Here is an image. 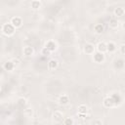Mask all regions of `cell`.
<instances>
[{
	"label": "cell",
	"mask_w": 125,
	"mask_h": 125,
	"mask_svg": "<svg viewBox=\"0 0 125 125\" xmlns=\"http://www.w3.org/2000/svg\"><path fill=\"white\" fill-rule=\"evenodd\" d=\"M2 33L6 36H12L14 33H15V30H16V27L11 23V22H6L2 25Z\"/></svg>",
	"instance_id": "cell-1"
},
{
	"label": "cell",
	"mask_w": 125,
	"mask_h": 125,
	"mask_svg": "<svg viewBox=\"0 0 125 125\" xmlns=\"http://www.w3.org/2000/svg\"><path fill=\"white\" fill-rule=\"evenodd\" d=\"M104 53H101V52H99V51H97V52H95L94 54H93V61L95 62H97V63H102V62H104Z\"/></svg>",
	"instance_id": "cell-2"
},
{
	"label": "cell",
	"mask_w": 125,
	"mask_h": 125,
	"mask_svg": "<svg viewBox=\"0 0 125 125\" xmlns=\"http://www.w3.org/2000/svg\"><path fill=\"white\" fill-rule=\"evenodd\" d=\"M52 117H53V120H54L56 123H61V122L63 121V113H62V111H60V110L54 111Z\"/></svg>",
	"instance_id": "cell-3"
},
{
	"label": "cell",
	"mask_w": 125,
	"mask_h": 125,
	"mask_svg": "<svg viewBox=\"0 0 125 125\" xmlns=\"http://www.w3.org/2000/svg\"><path fill=\"white\" fill-rule=\"evenodd\" d=\"M83 50H84V53L86 55H93L96 52V47L92 43H86Z\"/></svg>",
	"instance_id": "cell-4"
},
{
	"label": "cell",
	"mask_w": 125,
	"mask_h": 125,
	"mask_svg": "<svg viewBox=\"0 0 125 125\" xmlns=\"http://www.w3.org/2000/svg\"><path fill=\"white\" fill-rule=\"evenodd\" d=\"M10 22H11L16 28H19V27H21V26L22 25V20H21V18L17 17V16L12 17L11 20H10Z\"/></svg>",
	"instance_id": "cell-5"
},
{
	"label": "cell",
	"mask_w": 125,
	"mask_h": 125,
	"mask_svg": "<svg viewBox=\"0 0 125 125\" xmlns=\"http://www.w3.org/2000/svg\"><path fill=\"white\" fill-rule=\"evenodd\" d=\"M103 104H104V107L109 108V107L114 106V105H115V103H114L112 97H106V98L104 99V101H103Z\"/></svg>",
	"instance_id": "cell-6"
},
{
	"label": "cell",
	"mask_w": 125,
	"mask_h": 125,
	"mask_svg": "<svg viewBox=\"0 0 125 125\" xmlns=\"http://www.w3.org/2000/svg\"><path fill=\"white\" fill-rule=\"evenodd\" d=\"M96 50L101 52V53H104L105 54L107 52V46H106V43L105 42H99L98 45L96 46Z\"/></svg>",
	"instance_id": "cell-7"
},
{
	"label": "cell",
	"mask_w": 125,
	"mask_h": 125,
	"mask_svg": "<svg viewBox=\"0 0 125 125\" xmlns=\"http://www.w3.org/2000/svg\"><path fill=\"white\" fill-rule=\"evenodd\" d=\"M22 53L25 57H32L34 55V49L30 46H25L22 50Z\"/></svg>",
	"instance_id": "cell-8"
},
{
	"label": "cell",
	"mask_w": 125,
	"mask_h": 125,
	"mask_svg": "<svg viewBox=\"0 0 125 125\" xmlns=\"http://www.w3.org/2000/svg\"><path fill=\"white\" fill-rule=\"evenodd\" d=\"M68 103H69V97L67 95L63 94V95L60 96V98H59V104L61 105H66Z\"/></svg>",
	"instance_id": "cell-9"
},
{
	"label": "cell",
	"mask_w": 125,
	"mask_h": 125,
	"mask_svg": "<svg viewBox=\"0 0 125 125\" xmlns=\"http://www.w3.org/2000/svg\"><path fill=\"white\" fill-rule=\"evenodd\" d=\"M15 67H16V65H15V63L13 62V61H7V62H4V64H3V68H4L5 70H8V71L13 70Z\"/></svg>",
	"instance_id": "cell-10"
},
{
	"label": "cell",
	"mask_w": 125,
	"mask_h": 125,
	"mask_svg": "<svg viewBox=\"0 0 125 125\" xmlns=\"http://www.w3.org/2000/svg\"><path fill=\"white\" fill-rule=\"evenodd\" d=\"M58 65H59V62H58L57 60H55V59H51V60L48 62V68H49L50 70L56 69V68L58 67Z\"/></svg>",
	"instance_id": "cell-11"
},
{
	"label": "cell",
	"mask_w": 125,
	"mask_h": 125,
	"mask_svg": "<svg viewBox=\"0 0 125 125\" xmlns=\"http://www.w3.org/2000/svg\"><path fill=\"white\" fill-rule=\"evenodd\" d=\"M113 14H114L115 17H122V16H124V14H125V10H124L122 7H117V8L114 9Z\"/></svg>",
	"instance_id": "cell-12"
},
{
	"label": "cell",
	"mask_w": 125,
	"mask_h": 125,
	"mask_svg": "<svg viewBox=\"0 0 125 125\" xmlns=\"http://www.w3.org/2000/svg\"><path fill=\"white\" fill-rule=\"evenodd\" d=\"M106 46H107V53H113L116 51V45L114 42L109 41L108 43H106Z\"/></svg>",
	"instance_id": "cell-13"
},
{
	"label": "cell",
	"mask_w": 125,
	"mask_h": 125,
	"mask_svg": "<svg viewBox=\"0 0 125 125\" xmlns=\"http://www.w3.org/2000/svg\"><path fill=\"white\" fill-rule=\"evenodd\" d=\"M108 26H109L110 28H112V29L117 28V27H118V21H117L115 18L110 19L109 21H108Z\"/></svg>",
	"instance_id": "cell-14"
},
{
	"label": "cell",
	"mask_w": 125,
	"mask_h": 125,
	"mask_svg": "<svg viewBox=\"0 0 125 125\" xmlns=\"http://www.w3.org/2000/svg\"><path fill=\"white\" fill-rule=\"evenodd\" d=\"M45 47L48 48L51 52H54V51L57 49V45H56V43H55L54 41H48V42L45 44Z\"/></svg>",
	"instance_id": "cell-15"
},
{
	"label": "cell",
	"mask_w": 125,
	"mask_h": 125,
	"mask_svg": "<svg viewBox=\"0 0 125 125\" xmlns=\"http://www.w3.org/2000/svg\"><path fill=\"white\" fill-rule=\"evenodd\" d=\"M94 30H95V32H96L97 34H101V33L104 32V25H103L102 23H97V24L94 26Z\"/></svg>",
	"instance_id": "cell-16"
},
{
	"label": "cell",
	"mask_w": 125,
	"mask_h": 125,
	"mask_svg": "<svg viewBox=\"0 0 125 125\" xmlns=\"http://www.w3.org/2000/svg\"><path fill=\"white\" fill-rule=\"evenodd\" d=\"M30 6H31V8H32L33 10H39V9L41 8V2H40V1L32 0Z\"/></svg>",
	"instance_id": "cell-17"
},
{
	"label": "cell",
	"mask_w": 125,
	"mask_h": 125,
	"mask_svg": "<svg viewBox=\"0 0 125 125\" xmlns=\"http://www.w3.org/2000/svg\"><path fill=\"white\" fill-rule=\"evenodd\" d=\"M88 112V106L86 104H80L78 106V113H85L87 114Z\"/></svg>",
	"instance_id": "cell-18"
},
{
	"label": "cell",
	"mask_w": 125,
	"mask_h": 125,
	"mask_svg": "<svg viewBox=\"0 0 125 125\" xmlns=\"http://www.w3.org/2000/svg\"><path fill=\"white\" fill-rule=\"evenodd\" d=\"M23 114H24L26 117H31V116L33 115V111H32V109H30V108H26V109L23 110Z\"/></svg>",
	"instance_id": "cell-19"
},
{
	"label": "cell",
	"mask_w": 125,
	"mask_h": 125,
	"mask_svg": "<svg viewBox=\"0 0 125 125\" xmlns=\"http://www.w3.org/2000/svg\"><path fill=\"white\" fill-rule=\"evenodd\" d=\"M51 51L48 49V48H46V47H44L42 50H41V54L42 55H44V56H50L51 55Z\"/></svg>",
	"instance_id": "cell-20"
},
{
	"label": "cell",
	"mask_w": 125,
	"mask_h": 125,
	"mask_svg": "<svg viewBox=\"0 0 125 125\" xmlns=\"http://www.w3.org/2000/svg\"><path fill=\"white\" fill-rule=\"evenodd\" d=\"M62 123L66 124V125H72V124H74V120L72 118H65V119H63Z\"/></svg>",
	"instance_id": "cell-21"
},
{
	"label": "cell",
	"mask_w": 125,
	"mask_h": 125,
	"mask_svg": "<svg viewBox=\"0 0 125 125\" xmlns=\"http://www.w3.org/2000/svg\"><path fill=\"white\" fill-rule=\"evenodd\" d=\"M18 104L21 105V106H24L26 104V100L24 98H20L18 100Z\"/></svg>",
	"instance_id": "cell-22"
},
{
	"label": "cell",
	"mask_w": 125,
	"mask_h": 125,
	"mask_svg": "<svg viewBox=\"0 0 125 125\" xmlns=\"http://www.w3.org/2000/svg\"><path fill=\"white\" fill-rule=\"evenodd\" d=\"M119 51H120V53H121V54L125 55V44L120 45V47H119Z\"/></svg>",
	"instance_id": "cell-23"
},
{
	"label": "cell",
	"mask_w": 125,
	"mask_h": 125,
	"mask_svg": "<svg viewBox=\"0 0 125 125\" xmlns=\"http://www.w3.org/2000/svg\"><path fill=\"white\" fill-rule=\"evenodd\" d=\"M77 115H78V118H80V119H84L87 116V114H85V113H78Z\"/></svg>",
	"instance_id": "cell-24"
},
{
	"label": "cell",
	"mask_w": 125,
	"mask_h": 125,
	"mask_svg": "<svg viewBox=\"0 0 125 125\" xmlns=\"http://www.w3.org/2000/svg\"><path fill=\"white\" fill-rule=\"evenodd\" d=\"M12 61H13V62L15 63V65H16V66H18V65H19V62H19V60L14 59V60H12Z\"/></svg>",
	"instance_id": "cell-25"
},
{
	"label": "cell",
	"mask_w": 125,
	"mask_h": 125,
	"mask_svg": "<svg viewBox=\"0 0 125 125\" xmlns=\"http://www.w3.org/2000/svg\"><path fill=\"white\" fill-rule=\"evenodd\" d=\"M93 124H103V121L102 120H95V121H93Z\"/></svg>",
	"instance_id": "cell-26"
},
{
	"label": "cell",
	"mask_w": 125,
	"mask_h": 125,
	"mask_svg": "<svg viewBox=\"0 0 125 125\" xmlns=\"http://www.w3.org/2000/svg\"><path fill=\"white\" fill-rule=\"evenodd\" d=\"M122 28H123V29H125V22L122 24Z\"/></svg>",
	"instance_id": "cell-27"
},
{
	"label": "cell",
	"mask_w": 125,
	"mask_h": 125,
	"mask_svg": "<svg viewBox=\"0 0 125 125\" xmlns=\"http://www.w3.org/2000/svg\"><path fill=\"white\" fill-rule=\"evenodd\" d=\"M35 1H40V2H41V0H35Z\"/></svg>",
	"instance_id": "cell-28"
}]
</instances>
